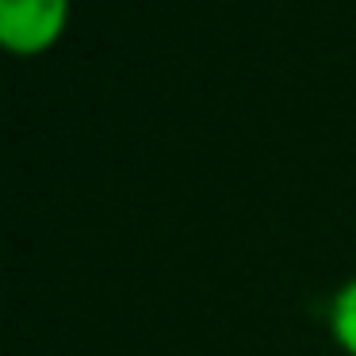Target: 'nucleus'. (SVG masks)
I'll return each instance as SVG.
<instances>
[{"mask_svg": "<svg viewBox=\"0 0 356 356\" xmlns=\"http://www.w3.org/2000/svg\"><path fill=\"white\" fill-rule=\"evenodd\" d=\"M73 0H0V42L12 58H39L70 31Z\"/></svg>", "mask_w": 356, "mask_h": 356, "instance_id": "1", "label": "nucleus"}, {"mask_svg": "<svg viewBox=\"0 0 356 356\" xmlns=\"http://www.w3.org/2000/svg\"><path fill=\"white\" fill-rule=\"evenodd\" d=\"M330 333L345 356H356V276L337 287L330 302Z\"/></svg>", "mask_w": 356, "mask_h": 356, "instance_id": "2", "label": "nucleus"}]
</instances>
